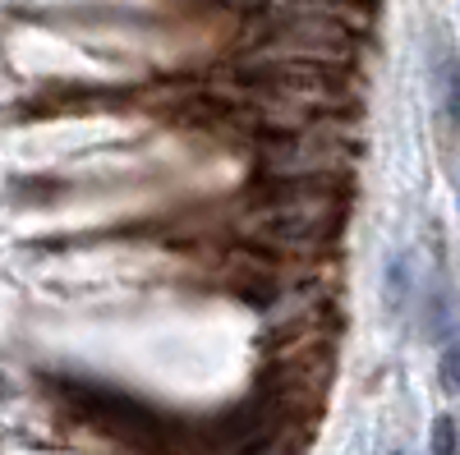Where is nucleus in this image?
I'll use <instances>...</instances> for the list:
<instances>
[{
  "instance_id": "nucleus-3",
  "label": "nucleus",
  "mask_w": 460,
  "mask_h": 455,
  "mask_svg": "<svg viewBox=\"0 0 460 455\" xmlns=\"http://www.w3.org/2000/svg\"><path fill=\"white\" fill-rule=\"evenodd\" d=\"M429 455H460V419H456V414H438V419H433Z\"/></svg>"
},
{
  "instance_id": "nucleus-6",
  "label": "nucleus",
  "mask_w": 460,
  "mask_h": 455,
  "mask_svg": "<svg viewBox=\"0 0 460 455\" xmlns=\"http://www.w3.org/2000/svg\"><path fill=\"white\" fill-rule=\"evenodd\" d=\"M387 455H401V451H387Z\"/></svg>"
},
{
  "instance_id": "nucleus-4",
  "label": "nucleus",
  "mask_w": 460,
  "mask_h": 455,
  "mask_svg": "<svg viewBox=\"0 0 460 455\" xmlns=\"http://www.w3.org/2000/svg\"><path fill=\"white\" fill-rule=\"evenodd\" d=\"M438 387L447 396H460V336L442 340V354H438Z\"/></svg>"
},
{
  "instance_id": "nucleus-2",
  "label": "nucleus",
  "mask_w": 460,
  "mask_h": 455,
  "mask_svg": "<svg viewBox=\"0 0 460 455\" xmlns=\"http://www.w3.org/2000/svg\"><path fill=\"white\" fill-rule=\"evenodd\" d=\"M419 303V285H414V262L410 253H392L382 267V313L387 322H401L405 313H414Z\"/></svg>"
},
{
  "instance_id": "nucleus-5",
  "label": "nucleus",
  "mask_w": 460,
  "mask_h": 455,
  "mask_svg": "<svg viewBox=\"0 0 460 455\" xmlns=\"http://www.w3.org/2000/svg\"><path fill=\"white\" fill-rule=\"evenodd\" d=\"M456 216H460V184H456Z\"/></svg>"
},
{
  "instance_id": "nucleus-1",
  "label": "nucleus",
  "mask_w": 460,
  "mask_h": 455,
  "mask_svg": "<svg viewBox=\"0 0 460 455\" xmlns=\"http://www.w3.org/2000/svg\"><path fill=\"white\" fill-rule=\"evenodd\" d=\"M433 92H438L442 138L460 143V51L447 37H433Z\"/></svg>"
}]
</instances>
